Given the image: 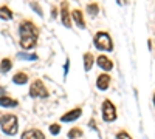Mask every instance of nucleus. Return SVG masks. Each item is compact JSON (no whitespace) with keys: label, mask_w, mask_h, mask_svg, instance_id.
<instances>
[{"label":"nucleus","mask_w":155,"mask_h":139,"mask_svg":"<svg viewBox=\"0 0 155 139\" xmlns=\"http://www.w3.org/2000/svg\"><path fill=\"white\" fill-rule=\"evenodd\" d=\"M17 57L22 60H37V54H28V53H17Z\"/></svg>","instance_id":"obj_19"},{"label":"nucleus","mask_w":155,"mask_h":139,"mask_svg":"<svg viewBox=\"0 0 155 139\" xmlns=\"http://www.w3.org/2000/svg\"><path fill=\"white\" fill-rule=\"evenodd\" d=\"M12 82H14L16 85H25V84L28 82V76H27V73H22V71L16 73L14 76H12Z\"/></svg>","instance_id":"obj_13"},{"label":"nucleus","mask_w":155,"mask_h":139,"mask_svg":"<svg viewBox=\"0 0 155 139\" xmlns=\"http://www.w3.org/2000/svg\"><path fill=\"white\" fill-rule=\"evenodd\" d=\"M93 43L95 46L99 49V51H113V42H112V37L109 33L106 31H98L95 34V39H93Z\"/></svg>","instance_id":"obj_2"},{"label":"nucleus","mask_w":155,"mask_h":139,"mask_svg":"<svg viewBox=\"0 0 155 139\" xmlns=\"http://www.w3.org/2000/svg\"><path fill=\"white\" fill-rule=\"evenodd\" d=\"M48 130H50V133L51 134H59L61 133V124H51L50 127H48Z\"/></svg>","instance_id":"obj_20"},{"label":"nucleus","mask_w":155,"mask_h":139,"mask_svg":"<svg viewBox=\"0 0 155 139\" xmlns=\"http://www.w3.org/2000/svg\"><path fill=\"white\" fill-rule=\"evenodd\" d=\"M61 20H62V25L65 28H71V14L68 9V2L61 3Z\"/></svg>","instance_id":"obj_6"},{"label":"nucleus","mask_w":155,"mask_h":139,"mask_svg":"<svg viewBox=\"0 0 155 139\" xmlns=\"http://www.w3.org/2000/svg\"><path fill=\"white\" fill-rule=\"evenodd\" d=\"M95 62L98 64V67H99L102 71H106V73L112 71V68H113V62H112V59H109V57L104 56V54H101L99 57H96Z\"/></svg>","instance_id":"obj_8"},{"label":"nucleus","mask_w":155,"mask_h":139,"mask_svg":"<svg viewBox=\"0 0 155 139\" xmlns=\"http://www.w3.org/2000/svg\"><path fill=\"white\" fill-rule=\"evenodd\" d=\"M31 8H33V9L37 12L39 16H42V14H44V12H42V9H41V5H39L37 2H31Z\"/></svg>","instance_id":"obj_22"},{"label":"nucleus","mask_w":155,"mask_h":139,"mask_svg":"<svg viewBox=\"0 0 155 139\" xmlns=\"http://www.w3.org/2000/svg\"><path fill=\"white\" fill-rule=\"evenodd\" d=\"M70 14H71L73 22L76 23V27H78V28H81V30H85V20H84L82 12H81L79 9H73Z\"/></svg>","instance_id":"obj_10"},{"label":"nucleus","mask_w":155,"mask_h":139,"mask_svg":"<svg viewBox=\"0 0 155 139\" xmlns=\"http://www.w3.org/2000/svg\"><path fill=\"white\" fill-rule=\"evenodd\" d=\"M64 70H65L64 76H67V74H68V70H70V60H67V62H65V65H64Z\"/></svg>","instance_id":"obj_24"},{"label":"nucleus","mask_w":155,"mask_h":139,"mask_svg":"<svg viewBox=\"0 0 155 139\" xmlns=\"http://www.w3.org/2000/svg\"><path fill=\"white\" fill-rule=\"evenodd\" d=\"M19 105V100L12 99L6 94H0V107L3 108H12V107H17Z\"/></svg>","instance_id":"obj_12"},{"label":"nucleus","mask_w":155,"mask_h":139,"mask_svg":"<svg viewBox=\"0 0 155 139\" xmlns=\"http://www.w3.org/2000/svg\"><path fill=\"white\" fill-rule=\"evenodd\" d=\"M19 34H20V46L28 51L34 48L39 39V28L30 20H23L19 25Z\"/></svg>","instance_id":"obj_1"},{"label":"nucleus","mask_w":155,"mask_h":139,"mask_svg":"<svg viewBox=\"0 0 155 139\" xmlns=\"http://www.w3.org/2000/svg\"><path fill=\"white\" fill-rule=\"evenodd\" d=\"M87 12L90 16H98V12H99V5L98 3H88L87 5Z\"/></svg>","instance_id":"obj_18"},{"label":"nucleus","mask_w":155,"mask_h":139,"mask_svg":"<svg viewBox=\"0 0 155 139\" xmlns=\"http://www.w3.org/2000/svg\"><path fill=\"white\" fill-rule=\"evenodd\" d=\"M12 17H14V14H12V11L8 6H0V19L2 20H11Z\"/></svg>","instance_id":"obj_15"},{"label":"nucleus","mask_w":155,"mask_h":139,"mask_svg":"<svg viewBox=\"0 0 155 139\" xmlns=\"http://www.w3.org/2000/svg\"><path fill=\"white\" fill-rule=\"evenodd\" d=\"M82 116V110L79 107H76L73 110H68L67 113H64L61 116V122H74Z\"/></svg>","instance_id":"obj_7"},{"label":"nucleus","mask_w":155,"mask_h":139,"mask_svg":"<svg viewBox=\"0 0 155 139\" xmlns=\"http://www.w3.org/2000/svg\"><path fill=\"white\" fill-rule=\"evenodd\" d=\"M58 8L56 6H51V17H53V19H56V16H58Z\"/></svg>","instance_id":"obj_23"},{"label":"nucleus","mask_w":155,"mask_h":139,"mask_svg":"<svg viewBox=\"0 0 155 139\" xmlns=\"http://www.w3.org/2000/svg\"><path fill=\"white\" fill-rule=\"evenodd\" d=\"M93 64H95V57L92 53H85L84 54V70L85 71H90L93 68Z\"/></svg>","instance_id":"obj_14"},{"label":"nucleus","mask_w":155,"mask_h":139,"mask_svg":"<svg viewBox=\"0 0 155 139\" xmlns=\"http://www.w3.org/2000/svg\"><path fill=\"white\" fill-rule=\"evenodd\" d=\"M84 133H82V130L79 128V127H73L68 133H67V137L68 139H78V137H81Z\"/></svg>","instance_id":"obj_17"},{"label":"nucleus","mask_w":155,"mask_h":139,"mask_svg":"<svg viewBox=\"0 0 155 139\" xmlns=\"http://www.w3.org/2000/svg\"><path fill=\"white\" fill-rule=\"evenodd\" d=\"M102 119H104L106 122H115L116 118H118V113H116V107L113 105L112 100L106 99V100H102Z\"/></svg>","instance_id":"obj_4"},{"label":"nucleus","mask_w":155,"mask_h":139,"mask_svg":"<svg viewBox=\"0 0 155 139\" xmlns=\"http://www.w3.org/2000/svg\"><path fill=\"white\" fill-rule=\"evenodd\" d=\"M0 127H2V131L8 136L17 134V130H19L17 116L16 115H3L2 121H0Z\"/></svg>","instance_id":"obj_3"},{"label":"nucleus","mask_w":155,"mask_h":139,"mask_svg":"<svg viewBox=\"0 0 155 139\" xmlns=\"http://www.w3.org/2000/svg\"><path fill=\"white\" fill-rule=\"evenodd\" d=\"M88 125H90V127H92V128H95V130L98 131V127H96V124H95V119H90V122H88Z\"/></svg>","instance_id":"obj_25"},{"label":"nucleus","mask_w":155,"mask_h":139,"mask_svg":"<svg viewBox=\"0 0 155 139\" xmlns=\"http://www.w3.org/2000/svg\"><path fill=\"white\" fill-rule=\"evenodd\" d=\"M152 102H153V105H155V93H153V99H152Z\"/></svg>","instance_id":"obj_26"},{"label":"nucleus","mask_w":155,"mask_h":139,"mask_svg":"<svg viewBox=\"0 0 155 139\" xmlns=\"http://www.w3.org/2000/svg\"><path fill=\"white\" fill-rule=\"evenodd\" d=\"M11 68H12V62H11V59H8V57L2 59V62H0V73H8Z\"/></svg>","instance_id":"obj_16"},{"label":"nucleus","mask_w":155,"mask_h":139,"mask_svg":"<svg viewBox=\"0 0 155 139\" xmlns=\"http://www.w3.org/2000/svg\"><path fill=\"white\" fill-rule=\"evenodd\" d=\"M115 139H132V137H130V134H129L127 131L121 130V131L116 133V137H115Z\"/></svg>","instance_id":"obj_21"},{"label":"nucleus","mask_w":155,"mask_h":139,"mask_svg":"<svg viewBox=\"0 0 155 139\" xmlns=\"http://www.w3.org/2000/svg\"><path fill=\"white\" fill-rule=\"evenodd\" d=\"M30 96L31 97H37V99H45L50 96L48 90H47V87L45 84L41 81V79H36L31 85H30Z\"/></svg>","instance_id":"obj_5"},{"label":"nucleus","mask_w":155,"mask_h":139,"mask_svg":"<svg viewBox=\"0 0 155 139\" xmlns=\"http://www.w3.org/2000/svg\"><path fill=\"white\" fill-rule=\"evenodd\" d=\"M20 139H45V134L41 130H37V128H31V130L23 131Z\"/></svg>","instance_id":"obj_11"},{"label":"nucleus","mask_w":155,"mask_h":139,"mask_svg":"<svg viewBox=\"0 0 155 139\" xmlns=\"http://www.w3.org/2000/svg\"><path fill=\"white\" fill-rule=\"evenodd\" d=\"M110 76L107 74V73H102V74H99L98 76V79H96V88L99 91H106L107 88L110 87Z\"/></svg>","instance_id":"obj_9"}]
</instances>
